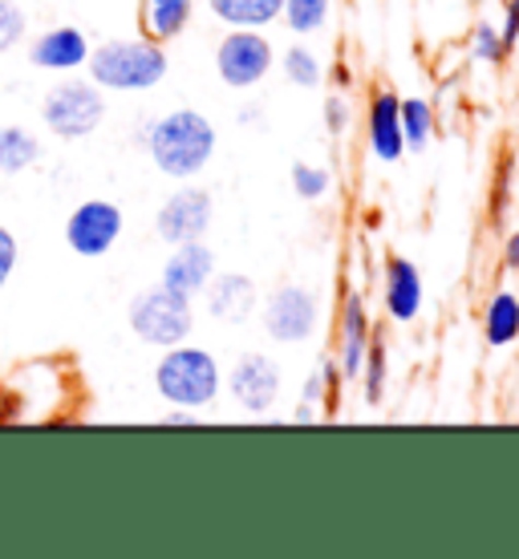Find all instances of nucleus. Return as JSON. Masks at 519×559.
Wrapping results in <instances>:
<instances>
[{
    "label": "nucleus",
    "mask_w": 519,
    "mask_h": 559,
    "mask_svg": "<svg viewBox=\"0 0 519 559\" xmlns=\"http://www.w3.org/2000/svg\"><path fill=\"white\" fill-rule=\"evenodd\" d=\"M142 142H146V151H151V163L175 182L199 179V175L211 167L215 151H220L215 122H211L203 110H191V106L155 118V122L146 127V139Z\"/></svg>",
    "instance_id": "nucleus-1"
},
{
    "label": "nucleus",
    "mask_w": 519,
    "mask_h": 559,
    "mask_svg": "<svg viewBox=\"0 0 519 559\" xmlns=\"http://www.w3.org/2000/svg\"><path fill=\"white\" fill-rule=\"evenodd\" d=\"M155 390L167 406L179 409H211L224 393V369H220V357L203 345H191V341H179L163 349L155 365Z\"/></svg>",
    "instance_id": "nucleus-2"
},
{
    "label": "nucleus",
    "mask_w": 519,
    "mask_h": 559,
    "mask_svg": "<svg viewBox=\"0 0 519 559\" xmlns=\"http://www.w3.org/2000/svg\"><path fill=\"white\" fill-rule=\"evenodd\" d=\"M90 82L98 90H114V94H146L163 85L170 70L167 49L151 37L139 41H106L98 49H90Z\"/></svg>",
    "instance_id": "nucleus-3"
},
{
    "label": "nucleus",
    "mask_w": 519,
    "mask_h": 559,
    "mask_svg": "<svg viewBox=\"0 0 519 559\" xmlns=\"http://www.w3.org/2000/svg\"><path fill=\"white\" fill-rule=\"evenodd\" d=\"M127 321H130V333L139 336L142 345L170 349L179 341H191V333H196V305L187 296L155 284V288H142L130 300Z\"/></svg>",
    "instance_id": "nucleus-4"
},
{
    "label": "nucleus",
    "mask_w": 519,
    "mask_h": 559,
    "mask_svg": "<svg viewBox=\"0 0 519 559\" xmlns=\"http://www.w3.org/2000/svg\"><path fill=\"white\" fill-rule=\"evenodd\" d=\"M256 312H260L268 341L272 345H288V349L293 345H309L317 329H321V296L312 293L309 284H296V280L276 284Z\"/></svg>",
    "instance_id": "nucleus-5"
},
{
    "label": "nucleus",
    "mask_w": 519,
    "mask_h": 559,
    "mask_svg": "<svg viewBox=\"0 0 519 559\" xmlns=\"http://www.w3.org/2000/svg\"><path fill=\"white\" fill-rule=\"evenodd\" d=\"M276 70V45L268 41V28H227L215 45V78L227 90H256Z\"/></svg>",
    "instance_id": "nucleus-6"
},
{
    "label": "nucleus",
    "mask_w": 519,
    "mask_h": 559,
    "mask_svg": "<svg viewBox=\"0 0 519 559\" xmlns=\"http://www.w3.org/2000/svg\"><path fill=\"white\" fill-rule=\"evenodd\" d=\"M42 118L57 139H90L106 118V98L94 82H61L45 94Z\"/></svg>",
    "instance_id": "nucleus-7"
},
{
    "label": "nucleus",
    "mask_w": 519,
    "mask_h": 559,
    "mask_svg": "<svg viewBox=\"0 0 519 559\" xmlns=\"http://www.w3.org/2000/svg\"><path fill=\"white\" fill-rule=\"evenodd\" d=\"M284 390L281 365L272 361L268 353H239L232 369H227V397L239 414L248 418H264L276 409Z\"/></svg>",
    "instance_id": "nucleus-8"
},
{
    "label": "nucleus",
    "mask_w": 519,
    "mask_h": 559,
    "mask_svg": "<svg viewBox=\"0 0 519 559\" xmlns=\"http://www.w3.org/2000/svg\"><path fill=\"white\" fill-rule=\"evenodd\" d=\"M211 219H215V199H211L208 187H199L196 179L182 182L175 195L163 199V207L155 215V231L163 243H191V239H203L211 231Z\"/></svg>",
    "instance_id": "nucleus-9"
},
{
    "label": "nucleus",
    "mask_w": 519,
    "mask_h": 559,
    "mask_svg": "<svg viewBox=\"0 0 519 559\" xmlns=\"http://www.w3.org/2000/svg\"><path fill=\"white\" fill-rule=\"evenodd\" d=\"M122 207L110 199H85L82 207H73V215L66 219V243L82 260H98L122 239Z\"/></svg>",
    "instance_id": "nucleus-10"
},
{
    "label": "nucleus",
    "mask_w": 519,
    "mask_h": 559,
    "mask_svg": "<svg viewBox=\"0 0 519 559\" xmlns=\"http://www.w3.org/2000/svg\"><path fill=\"white\" fill-rule=\"evenodd\" d=\"M422 296H426L422 267L414 260H406V255H386V267H381V312L393 324H414L422 317Z\"/></svg>",
    "instance_id": "nucleus-11"
},
{
    "label": "nucleus",
    "mask_w": 519,
    "mask_h": 559,
    "mask_svg": "<svg viewBox=\"0 0 519 559\" xmlns=\"http://www.w3.org/2000/svg\"><path fill=\"white\" fill-rule=\"evenodd\" d=\"M365 146L381 167H398L406 158V139H402V118H398V94L393 90H374L365 106Z\"/></svg>",
    "instance_id": "nucleus-12"
},
{
    "label": "nucleus",
    "mask_w": 519,
    "mask_h": 559,
    "mask_svg": "<svg viewBox=\"0 0 519 559\" xmlns=\"http://www.w3.org/2000/svg\"><path fill=\"white\" fill-rule=\"evenodd\" d=\"M369 341H374V317H369V305L357 288L345 293L341 300V317H338V369L345 381H357L362 373V361L369 353Z\"/></svg>",
    "instance_id": "nucleus-13"
},
{
    "label": "nucleus",
    "mask_w": 519,
    "mask_h": 559,
    "mask_svg": "<svg viewBox=\"0 0 519 559\" xmlns=\"http://www.w3.org/2000/svg\"><path fill=\"white\" fill-rule=\"evenodd\" d=\"M215 272H220L215 252H211L203 239H191V243H175V248H170L158 284L170 288V293L187 296V300H196V296H203V288L211 284Z\"/></svg>",
    "instance_id": "nucleus-14"
},
{
    "label": "nucleus",
    "mask_w": 519,
    "mask_h": 559,
    "mask_svg": "<svg viewBox=\"0 0 519 559\" xmlns=\"http://www.w3.org/2000/svg\"><path fill=\"white\" fill-rule=\"evenodd\" d=\"M203 305H208V317L220 324H244L256 317L260 308V293H256L252 276L244 272H215L211 284L203 288Z\"/></svg>",
    "instance_id": "nucleus-15"
},
{
    "label": "nucleus",
    "mask_w": 519,
    "mask_h": 559,
    "mask_svg": "<svg viewBox=\"0 0 519 559\" xmlns=\"http://www.w3.org/2000/svg\"><path fill=\"white\" fill-rule=\"evenodd\" d=\"M33 66H42V70H82L85 61H90V41H85L82 28L73 25H61V28H49L42 33L33 49Z\"/></svg>",
    "instance_id": "nucleus-16"
},
{
    "label": "nucleus",
    "mask_w": 519,
    "mask_h": 559,
    "mask_svg": "<svg viewBox=\"0 0 519 559\" xmlns=\"http://www.w3.org/2000/svg\"><path fill=\"white\" fill-rule=\"evenodd\" d=\"M483 341L487 349H516L519 345V293L516 288H499L492 293L483 308Z\"/></svg>",
    "instance_id": "nucleus-17"
},
{
    "label": "nucleus",
    "mask_w": 519,
    "mask_h": 559,
    "mask_svg": "<svg viewBox=\"0 0 519 559\" xmlns=\"http://www.w3.org/2000/svg\"><path fill=\"white\" fill-rule=\"evenodd\" d=\"M196 16V0H142V25H146V37L158 45L175 41L187 33Z\"/></svg>",
    "instance_id": "nucleus-18"
},
{
    "label": "nucleus",
    "mask_w": 519,
    "mask_h": 559,
    "mask_svg": "<svg viewBox=\"0 0 519 559\" xmlns=\"http://www.w3.org/2000/svg\"><path fill=\"white\" fill-rule=\"evenodd\" d=\"M284 0H208L211 16L224 28H272L281 25Z\"/></svg>",
    "instance_id": "nucleus-19"
},
{
    "label": "nucleus",
    "mask_w": 519,
    "mask_h": 559,
    "mask_svg": "<svg viewBox=\"0 0 519 559\" xmlns=\"http://www.w3.org/2000/svg\"><path fill=\"white\" fill-rule=\"evenodd\" d=\"M398 118H402V139H406V154L410 151H426L430 139H435V102L414 94V98H398Z\"/></svg>",
    "instance_id": "nucleus-20"
},
{
    "label": "nucleus",
    "mask_w": 519,
    "mask_h": 559,
    "mask_svg": "<svg viewBox=\"0 0 519 559\" xmlns=\"http://www.w3.org/2000/svg\"><path fill=\"white\" fill-rule=\"evenodd\" d=\"M357 385H362V397L369 409H378L386 402V390H390V349H386V341H369V353H365L362 361V373H357Z\"/></svg>",
    "instance_id": "nucleus-21"
},
{
    "label": "nucleus",
    "mask_w": 519,
    "mask_h": 559,
    "mask_svg": "<svg viewBox=\"0 0 519 559\" xmlns=\"http://www.w3.org/2000/svg\"><path fill=\"white\" fill-rule=\"evenodd\" d=\"M276 66H281L284 82L296 90H321L325 85V61L309 45H288L284 53H276Z\"/></svg>",
    "instance_id": "nucleus-22"
},
{
    "label": "nucleus",
    "mask_w": 519,
    "mask_h": 559,
    "mask_svg": "<svg viewBox=\"0 0 519 559\" xmlns=\"http://www.w3.org/2000/svg\"><path fill=\"white\" fill-rule=\"evenodd\" d=\"M333 21V0H284L281 25L296 37H312Z\"/></svg>",
    "instance_id": "nucleus-23"
},
{
    "label": "nucleus",
    "mask_w": 519,
    "mask_h": 559,
    "mask_svg": "<svg viewBox=\"0 0 519 559\" xmlns=\"http://www.w3.org/2000/svg\"><path fill=\"white\" fill-rule=\"evenodd\" d=\"M37 154H42V146L25 127H0V170L4 175L28 170L37 163Z\"/></svg>",
    "instance_id": "nucleus-24"
},
{
    "label": "nucleus",
    "mask_w": 519,
    "mask_h": 559,
    "mask_svg": "<svg viewBox=\"0 0 519 559\" xmlns=\"http://www.w3.org/2000/svg\"><path fill=\"white\" fill-rule=\"evenodd\" d=\"M467 49H471V57H475L479 66H504L507 57H511L504 33H499V25H492V21H479V25L471 28Z\"/></svg>",
    "instance_id": "nucleus-25"
},
{
    "label": "nucleus",
    "mask_w": 519,
    "mask_h": 559,
    "mask_svg": "<svg viewBox=\"0 0 519 559\" xmlns=\"http://www.w3.org/2000/svg\"><path fill=\"white\" fill-rule=\"evenodd\" d=\"M293 191L305 203H321L333 191V170L321 163H293Z\"/></svg>",
    "instance_id": "nucleus-26"
},
{
    "label": "nucleus",
    "mask_w": 519,
    "mask_h": 559,
    "mask_svg": "<svg viewBox=\"0 0 519 559\" xmlns=\"http://www.w3.org/2000/svg\"><path fill=\"white\" fill-rule=\"evenodd\" d=\"M28 28V16L21 4H13V0H0V53H9L21 37H25Z\"/></svg>",
    "instance_id": "nucleus-27"
},
{
    "label": "nucleus",
    "mask_w": 519,
    "mask_h": 559,
    "mask_svg": "<svg viewBox=\"0 0 519 559\" xmlns=\"http://www.w3.org/2000/svg\"><path fill=\"white\" fill-rule=\"evenodd\" d=\"M321 122H325V130H329V134H338V139L353 127V106H350V98H345L341 90H333V94H325Z\"/></svg>",
    "instance_id": "nucleus-28"
},
{
    "label": "nucleus",
    "mask_w": 519,
    "mask_h": 559,
    "mask_svg": "<svg viewBox=\"0 0 519 559\" xmlns=\"http://www.w3.org/2000/svg\"><path fill=\"white\" fill-rule=\"evenodd\" d=\"M13 267H16V236L9 227H0V288L9 284Z\"/></svg>",
    "instance_id": "nucleus-29"
},
{
    "label": "nucleus",
    "mask_w": 519,
    "mask_h": 559,
    "mask_svg": "<svg viewBox=\"0 0 519 559\" xmlns=\"http://www.w3.org/2000/svg\"><path fill=\"white\" fill-rule=\"evenodd\" d=\"M321 378H325V402L333 406L338 402V393H341V385H345V378H341V369H338V357H321Z\"/></svg>",
    "instance_id": "nucleus-30"
},
{
    "label": "nucleus",
    "mask_w": 519,
    "mask_h": 559,
    "mask_svg": "<svg viewBox=\"0 0 519 559\" xmlns=\"http://www.w3.org/2000/svg\"><path fill=\"white\" fill-rule=\"evenodd\" d=\"M499 33H504L507 49H516L519 45V0H504V25H499Z\"/></svg>",
    "instance_id": "nucleus-31"
},
{
    "label": "nucleus",
    "mask_w": 519,
    "mask_h": 559,
    "mask_svg": "<svg viewBox=\"0 0 519 559\" xmlns=\"http://www.w3.org/2000/svg\"><path fill=\"white\" fill-rule=\"evenodd\" d=\"M300 402H309V406H325V378H321V369L305 378V385H300Z\"/></svg>",
    "instance_id": "nucleus-32"
},
{
    "label": "nucleus",
    "mask_w": 519,
    "mask_h": 559,
    "mask_svg": "<svg viewBox=\"0 0 519 559\" xmlns=\"http://www.w3.org/2000/svg\"><path fill=\"white\" fill-rule=\"evenodd\" d=\"M507 199H511V170H499V179H495V219L507 211Z\"/></svg>",
    "instance_id": "nucleus-33"
},
{
    "label": "nucleus",
    "mask_w": 519,
    "mask_h": 559,
    "mask_svg": "<svg viewBox=\"0 0 519 559\" xmlns=\"http://www.w3.org/2000/svg\"><path fill=\"white\" fill-rule=\"evenodd\" d=\"M499 260H504L507 272H519V227L504 239V252H499Z\"/></svg>",
    "instance_id": "nucleus-34"
},
{
    "label": "nucleus",
    "mask_w": 519,
    "mask_h": 559,
    "mask_svg": "<svg viewBox=\"0 0 519 559\" xmlns=\"http://www.w3.org/2000/svg\"><path fill=\"white\" fill-rule=\"evenodd\" d=\"M325 82H333L341 90V94H345V90H350L353 85V70L350 66H345V61H338V66H333V70H325Z\"/></svg>",
    "instance_id": "nucleus-35"
},
{
    "label": "nucleus",
    "mask_w": 519,
    "mask_h": 559,
    "mask_svg": "<svg viewBox=\"0 0 519 559\" xmlns=\"http://www.w3.org/2000/svg\"><path fill=\"white\" fill-rule=\"evenodd\" d=\"M293 421H300V426H309V421H321V406H309V402H300V406L293 409Z\"/></svg>",
    "instance_id": "nucleus-36"
},
{
    "label": "nucleus",
    "mask_w": 519,
    "mask_h": 559,
    "mask_svg": "<svg viewBox=\"0 0 519 559\" xmlns=\"http://www.w3.org/2000/svg\"><path fill=\"white\" fill-rule=\"evenodd\" d=\"M167 421H170V426H191V421H199V409H179V406H170Z\"/></svg>",
    "instance_id": "nucleus-37"
},
{
    "label": "nucleus",
    "mask_w": 519,
    "mask_h": 559,
    "mask_svg": "<svg viewBox=\"0 0 519 559\" xmlns=\"http://www.w3.org/2000/svg\"><path fill=\"white\" fill-rule=\"evenodd\" d=\"M239 122H244V127H248V122H260V110H256V106H248V110H239Z\"/></svg>",
    "instance_id": "nucleus-38"
}]
</instances>
